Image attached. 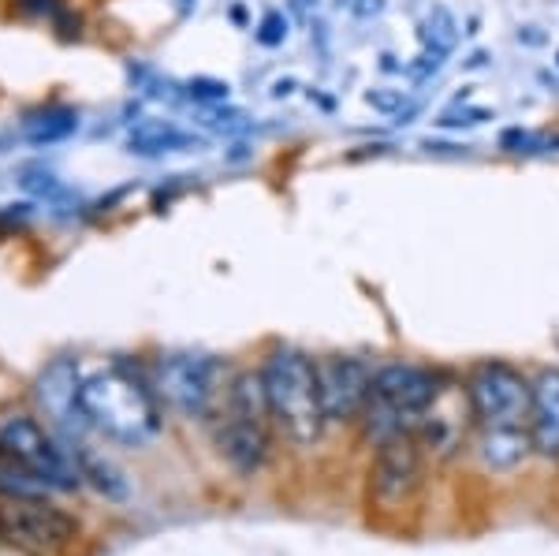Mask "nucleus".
<instances>
[{
  "mask_svg": "<svg viewBox=\"0 0 559 556\" xmlns=\"http://www.w3.org/2000/svg\"><path fill=\"white\" fill-rule=\"evenodd\" d=\"M79 423L116 445L139 448L160 434L165 415L157 392L146 381H139L123 366H102L79 378Z\"/></svg>",
  "mask_w": 559,
  "mask_h": 556,
  "instance_id": "f257e3e1",
  "label": "nucleus"
},
{
  "mask_svg": "<svg viewBox=\"0 0 559 556\" xmlns=\"http://www.w3.org/2000/svg\"><path fill=\"white\" fill-rule=\"evenodd\" d=\"M261 385H265L269 415L280 434L295 448L318 445L329 418H324L313 358L295 347H273L261 363Z\"/></svg>",
  "mask_w": 559,
  "mask_h": 556,
  "instance_id": "f03ea898",
  "label": "nucleus"
},
{
  "mask_svg": "<svg viewBox=\"0 0 559 556\" xmlns=\"http://www.w3.org/2000/svg\"><path fill=\"white\" fill-rule=\"evenodd\" d=\"M269 400L258 374H239L224 392V411L216 423V448L242 474H254L269 460Z\"/></svg>",
  "mask_w": 559,
  "mask_h": 556,
  "instance_id": "7ed1b4c3",
  "label": "nucleus"
},
{
  "mask_svg": "<svg viewBox=\"0 0 559 556\" xmlns=\"http://www.w3.org/2000/svg\"><path fill=\"white\" fill-rule=\"evenodd\" d=\"M0 452L15 460L26 474L41 482L45 489L71 493L83 486V468L79 460L52 441V434L31 415H12L0 423Z\"/></svg>",
  "mask_w": 559,
  "mask_h": 556,
  "instance_id": "20e7f679",
  "label": "nucleus"
},
{
  "mask_svg": "<svg viewBox=\"0 0 559 556\" xmlns=\"http://www.w3.org/2000/svg\"><path fill=\"white\" fill-rule=\"evenodd\" d=\"M466 397H471L474 426L477 429H511L530 426V400H534V385H530L515 366L508 363H477L466 381Z\"/></svg>",
  "mask_w": 559,
  "mask_h": 556,
  "instance_id": "39448f33",
  "label": "nucleus"
},
{
  "mask_svg": "<svg viewBox=\"0 0 559 556\" xmlns=\"http://www.w3.org/2000/svg\"><path fill=\"white\" fill-rule=\"evenodd\" d=\"M79 537V523L41 497H8L0 505V542L26 556H57Z\"/></svg>",
  "mask_w": 559,
  "mask_h": 556,
  "instance_id": "423d86ee",
  "label": "nucleus"
},
{
  "mask_svg": "<svg viewBox=\"0 0 559 556\" xmlns=\"http://www.w3.org/2000/svg\"><path fill=\"white\" fill-rule=\"evenodd\" d=\"M224 366L210 355L173 352L153 366V392L179 415H210L221 397Z\"/></svg>",
  "mask_w": 559,
  "mask_h": 556,
  "instance_id": "0eeeda50",
  "label": "nucleus"
},
{
  "mask_svg": "<svg viewBox=\"0 0 559 556\" xmlns=\"http://www.w3.org/2000/svg\"><path fill=\"white\" fill-rule=\"evenodd\" d=\"M421 489V441L414 434L388 437L369 463V505L381 512L411 508Z\"/></svg>",
  "mask_w": 559,
  "mask_h": 556,
  "instance_id": "6e6552de",
  "label": "nucleus"
},
{
  "mask_svg": "<svg viewBox=\"0 0 559 556\" xmlns=\"http://www.w3.org/2000/svg\"><path fill=\"white\" fill-rule=\"evenodd\" d=\"M313 366H318V389L329 426L362 423L373 400V370L355 355H324L313 358Z\"/></svg>",
  "mask_w": 559,
  "mask_h": 556,
  "instance_id": "1a4fd4ad",
  "label": "nucleus"
},
{
  "mask_svg": "<svg viewBox=\"0 0 559 556\" xmlns=\"http://www.w3.org/2000/svg\"><path fill=\"white\" fill-rule=\"evenodd\" d=\"M530 441L545 460H559V370H540L530 400Z\"/></svg>",
  "mask_w": 559,
  "mask_h": 556,
  "instance_id": "9d476101",
  "label": "nucleus"
},
{
  "mask_svg": "<svg viewBox=\"0 0 559 556\" xmlns=\"http://www.w3.org/2000/svg\"><path fill=\"white\" fill-rule=\"evenodd\" d=\"M477 452H481L485 468L492 471H511L534 452L530 441V426H511V429H477Z\"/></svg>",
  "mask_w": 559,
  "mask_h": 556,
  "instance_id": "9b49d317",
  "label": "nucleus"
},
{
  "mask_svg": "<svg viewBox=\"0 0 559 556\" xmlns=\"http://www.w3.org/2000/svg\"><path fill=\"white\" fill-rule=\"evenodd\" d=\"M191 142H194L191 134L173 128V123H165V120H146L131 131V150L134 154H146V157L173 154V150H183V146H191Z\"/></svg>",
  "mask_w": 559,
  "mask_h": 556,
  "instance_id": "f8f14e48",
  "label": "nucleus"
},
{
  "mask_svg": "<svg viewBox=\"0 0 559 556\" xmlns=\"http://www.w3.org/2000/svg\"><path fill=\"white\" fill-rule=\"evenodd\" d=\"M421 42H426V49L432 57H448V52L459 45V23L444 4L429 8L426 26H421Z\"/></svg>",
  "mask_w": 559,
  "mask_h": 556,
  "instance_id": "ddd939ff",
  "label": "nucleus"
},
{
  "mask_svg": "<svg viewBox=\"0 0 559 556\" xmlns=\"http://www.w3.org/2000/svg\"><path fill=\"white\" fill-rule=\"evenodd\" d=\"M0 493H4V497H45L49 489H45L34 474H26L20 463L0 452Z\"/></svg>",
  "mask_w": 559,
  "mask_h": 556,
  "instance_id": "4468645a",
  "label": "nucleus"
},
{
  "mask_svg": "<svg viewBox=\"0 0 559 556\" xmlns=\"http://www.w3.org/2000/svg\"><path fill=\"white\" fill-rule=\"evenodd\" d=\"M366 105H373L377 113H388V116H395V113L403 109V90L373 86V90H366Z\"/></svg>",
  "mask_w": 559,
  "mask_h": 556,
  "instance_id": "2eb2a0df",
  "label": "nucleus"
},
{
  "mask_svg": "<svg viewBox=\"0 0 559 556\" xmlns=\"http://www.w3.org/2000/svg\"><path fill=\"white\" fill-rule=\"evenodd\" d=\"M287 38V20H284V12H269L265 20H261L258 26V42L261 45H280Z\"/></svg>",
  "mask_w": 559,
  "mask_h": 556,
  "instance_id": "dca6fc26",
  "label": "nucleus"
},
{
  "mask_svg": "<svg viewBox=\"0 0 559 556\" xmlns=\"http://www.w3.org/2000/svg\"><path fill=\"white\" fill-rule=\"evenodd\" d=\"M492 120L489 109H463V113H444L440 116V128H477V123Z\"/></svg>",
  "mask_w": 559,
  "mask_h": 556,
  "instance_id": "f3484780",
  "label": "nucleus"
},
{
  "mask_svg": "<svg viewBox=\"0 0 559 556\" xmlns=\"http://www.w3.org/2000/svg\"><path fill=\"white\" fill-rule=\"evenodd\" d=\"M350 8H355V15H377L384 8V0H355Z\"/></svg>",
  "mask_w": 559,
  "mask_h": 556,
  "instance_id": "a211bd4d",
  "label": "nucleus"
}]
</instances>
